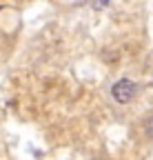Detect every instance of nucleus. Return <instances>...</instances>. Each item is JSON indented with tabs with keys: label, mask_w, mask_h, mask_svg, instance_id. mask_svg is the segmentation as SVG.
I'll return each mask as SVG.
<instances>
[{
	"label": "nucleus",
	"mask_w": 153,
	"mask_h": 160,
	"mask_svg": "<svg viewBox=\"0 0 153 160\" xmlns=\"http://www.w3.org/2000/svg\"><path fill=\"white\" fill-rule=\"evenodd\" d=\"M111 93H113V98H116L120 105H127V102L133 100V96L138 93V85L131 82V80H118V82L113 85Z\"/></svg>",
	"instance_id": "nucleus-1"
}]
</instances>
